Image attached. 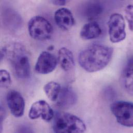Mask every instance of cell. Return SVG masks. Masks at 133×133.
Segmentation results:
<instances>
[{"instance_id":"6da1fadb","label":"cell","mask_w":133,"mask_h":133,"mask_svg":"<svg viewBox=\"0 0 133 133\" xmlns=\"http://www.w3.org/2000/svg\"><path fill=\"white\" fill-rule=\"evenodd\" d=\"M113 49L101 44H94L82 50L78 56V62L89 72L98 71L107 66L111 60Z\"/></svg>"},{"instance_id":"7a4b0ae2","label":"cell","mask_w":133,"mask_h":133,"mask_svg":"<svg viewBox=\"0 0 133 133\" xmlns=\"http://www.w3.org/2000/svg\"><path fill=\"white\" fill-rule=\"evenodd\" d=\"M27 54L24 46L19 43H11L2 49L1 60L6 58L10 62L17 78L27 79L30 76V64Z\"/></svg>"},{"instance_id":"3957f363","label":"cell","mask_w":133,"mask_h":133,"mask_svg":"<svg viewBox=\"0 0 133 133\" xmlns=\"http://www.w3.org/2000/svg\"><path fill=\"white\" fill-rule=\"evenodd\" d=\"M53 130L57 133H84L86 126L78 117L68 112H59L54 116Z\"/></svg>"},{"instance_id":"277c9868","label":"cell","mask_w":133,"mask_h":133,"mask_svg":"<svg viewBox=\"0 0 133 133\" xmlns=\"http://www.w3.org/2000/svg\"><path fill=\"white\" fill-rule=\"evenodd\" d=\"M28 31L32 38L40 41L50 39L54 31L51 24L41 16H34L30 19L28 23Z\"/></svg>"},{"instance_id":"5b68a950","label":"cell","mask_w":133,"mask_h":133,"mask_svg":"<svg viewBox=\"0 0 133 133\" xmlns=\"http://www.w3.org/2000/svg\"><path fill=\"white\" fill-rule=\"evenodd\" d=\"M110 109L120 124L128 128H133V103L126 101L115 102L111 104Z\"/></svg>"},{"instance_id":"8992f818","label":"cell","mask_w":133,"mask_h":133,"mask_svg":"<svg viewBox=\"0 0 133 133\" xmlns=\"http://www.w3.org/2000/svg\"><path fill=\"white\" fill-rule=\"evenodd\" d=\"M108 33L110 41L113 43H120L126 37L125 24L123 17L115 13L110 16L108 22Z\"/></svg>"},{"instance_id":"52a82bcc","label":"cell","mask_w":133,"mask_h":133,"mask_svg":"<svg viewBox=\"0 0 133 133\" xmlns=\"http://www.w3.org/2000/svg\"><path fill=\"white\" fill-rule=\"evenodd\" d=\"M55 116L54 111L45 101L41 100L34 103L31 107L29 117L32 120L41 118L46 122H50Z\"/></svg>"},{"instance_id":"ba28073f","label":"cell","mask_w":133,"mask_h":133,"mask_svg":"<svg viewBox=\"0 0 133 133\" xmlns=\"http://www.w3.org/2000/svg\"><path fill=\"white\" fill-rule=\"evenodd\" d=\"M6 99L11 114L17 118L22 117L25 108V102L22 95L19 92L11 90L8 92Z\"/></svg>"},{"instance_id":"9c48e42d","label":"cell","mask_w":133,"mask_h":133,"mask_svg":"<svg viewBox=\"0 0 133 133\" xmlns=\"http://www.w3.org/2000/svg\"><path fill=\"white\" fill-rule=\"evenodd\" d=\"M58 61L56 57L48 51H43L39 56L35 66V71L40 74H48L56 68Z\"/></svg>"},{"instance_id":"30bf717a","label":"cell","mask_w":133,"mask_h":133,"mask_svg":"<svg viewBox=\"0 0 133 133\" xmlns=\"http://www.w3.org/2000/svg\"><path fill=\"white\" fill-rule=\"evenodd\" d=\"M54 19L57 25L65 31L71 29L75 23L71 12L66 8H61L58 9L55 12Z\"/></svg>"},{"instance_id":"8fae6325","label":"cell","mask_w":133,"mask_h":133,"mask_svg":"<svg viewBox=\"0 0 133 133\" xmlns=\"http://www.w3.org/2000/svg\"><path fill=\"white\" fill-rule=\"evenodd\" d=\"M77 101V96L75 91L70 87H65L61 89L57 100L58 107L68 109L74 106Z\"/></svg>"},{"instance_id":"7c38bea8","label":"cell","mask_w":133,"mask_h":133,"mask_svg":"<svg viewBox=\"0 0 133 133\" xmlns=\"http://www.w3.org/2000/svg\"><path fill=\"white\" fill-rule=\"evenodd\" d=\"M121 82L126 92L133 96V57L128 60L122 70Z\"/></svg>"},{"instance_id":"4fadbf2b","label":"cell","mask_w":133,"mask_h":133,"mask_svg":"<svg viewBox=\"0 0 133 133\" xmlns=\"http://www.w3.org/2000/svg\"><path fill=\"white\" fill-rule=\"evenodd\" d=\"M102 32V29L99 24L95 21H91L83 26L80 35L83 40H91L98 37Z\"/></svg>"},{"instance_id":"5bb4252c","label":"cell","mask_w":133,"mask_h":133,"mask_svg":"<svg viewBox=\"0 0 133 133\" xmlns=\"http://www.w3.org/2000/svg\"><path fill=\"white\" fill-rule=\"evenodd\" d=\"M102 4L96 0L87 3L83 8L82 13L84 17L89 20H93L99 17L103 11Z\"/></svg>"},{"instance_id":"9a60e30c","label":"cell","mask_w":133,"mask_h":133,"mask_svg":"<svg viewBox=\"0 0 133 133\" xmlns=\"http://www.w3.org/2000/svg\"><path fill=\"white\" fill-rule=\"evenodd\" d=\"M58 60L61 68L65 71L72 70L75 67L73 54L66 48L63 47L59 50Z\"/></svg>"},{"instance_id":"2e32d148","label":"cell","mask_w":133,"mask_h":133,"mask_svg":"<svg viewBox=\"0 0 133 133\" xmlns=\"http://www.w3.org/2000/svg\"><path fill=\"white\" fill-rule=\"evenodd\" d=\"M3 20L4 24L12 30H17L22 24V19L19 14L11 9H6L3 13Z\"/></svg>"},{"instance_id":"e0dca14e","label":"cell","mask_w":133,"mask_h":133,"mask_svg":"<svg viewBox=\"0 0 133 133\" xmlns=\"http://www.w3.org/2000/svg\"><path fill=\"white\" fill-rule=\"evenodd\" d=\"M61 89V85L55 81H51L47 83L44 87V90L46 95L52 102L57 101Z\"/></svg>"},{"instance_id":"ac0fdd59","label":"cell","mask_w":133,"mask_h":133,"mask_svg":"<svg viewBox=\"0 0 133 133\" xmlns=\"http://www.w3.org/2000/svg\"><path fill=\"white\" fill-rule=\"evenodd\" d=\"M1 87L2 88H8L11 83V77L9 73L4 69H1L0 71Z\"/></svg>"},{"instance_id":"d6986e66","label":"cell","mask_w":133,"mask_h":133,"mask_svg":"<svg viewBox=\"0 0 133 133\" xmlns=\"http://www.w3.org/2000/svg\"><path fill=\"white\" fill-rule=\"evenodd\" d=\"M125 18L130 29L133 32V5H129L125 9Z\"/></svg>"},{"instance_id":"ffe728a7","label":"cell","mask_w":133,"mask_h":133,"mask_svg":"<svg viewBox=\"0 0 133 133\" xmlns=\"http://www.w3.org/2000/svg\"><path fill=\"white\" fill-rule=\"evenodd\" d=\"M67 0H50V1L55 5L63 6L66 3Z\"/></svg>"}]
</instances>
